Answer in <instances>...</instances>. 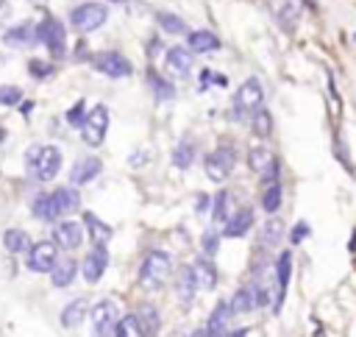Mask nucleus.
<instances>
[{
	"label": "nucleus",
	"mask_w": 356,
	"mask_h": 337,
	"mask_svg": "<svg viewBox=\"0 0 356 337\" xmlns=\"http://www.w3.org/2000/svg\"><path fill=\"white\" fill-rule=\"evenodd\" d=\"M117 320H120V312H117V304L114 301H100V304L92 306V329H95V337H111Z\"/></svg>",
	"instance_id": "1a4fd4ad"
},
{
	"label": "nucleus",
	"mask_w": 356,
	"mask_h": 337,
	"mask_svg": "<svg viewBox=\"0 0 356 337\" xmlns=\"http://www.w3.org/2000/svg\"><path fill=\"white\" fill-rule=\"evenodd\" d=\"M8 11H11V6H8V3H6V0H0V19H3V17H6V14H8Z\"/></svg>",
	"instance_id": "a18cd8bd"
},
{
	"label": "nucleus",
	"mask_w": 356,
	"mask_h": 337,
	"mask_svg": "<svg viewBox=\"0 0 356 337\" xmlns=\"http://www.w3.org/2000/svg\"><path fill=\"white\" fill-rule=\"evenodd\" d=\"M50 64H44V61H31V75H39V78H44V75H50Z\"/></svg>",
	"instance_id": "a19ab883"
},
{
	"label": "nucleus",
	"mask_w": 356,
	"mask_h": 337,
	"mask_svg": "<svg viewBox=\"0 0 356 337\" xmlns=\"http://www.w3.org/2000/svg\"><path fill=\"white\" fill-rule=\"evenodd\" d=\"M22 100V92L17 86H0V103L3 106H14Z\"/></svg>",
	"instance_id": "58836bf2"
},
{
	"label": "nucleus",
	"mask_w": 356,
	"mask_h": 337,
	"mask_svg": "<svg viewBox=\"0 0 356 337\" xmlns=\"http://www.w3.org/2000/svg\"><path fill=\"white\" fill-rule=\"evenodd\" d=\"M78 203H81L78 192H75L72 187H61V189H56V192H50V195H36L31 209H33V214H36L39 220H56V217H61V214L75 212Z\"/></svg>",
	"instance_id": "f257e3e1"
},
{
	"label": "nucleus",
	"mask_w": 356,
	"mask_h": 337,
	"mask_svg": "<svg viewBox=\"0 0 356 337\" xmlns=\"http://www.w3.org/2000/svg\"><path fill=\"white\" fill-rule=\"evenodd\" d=\"M83 117H86V114H83V103L78 100V103L70 109V114H67V123H70V125H81V123H83Z\"/></svg>",
	"instance_id": "ea45409f"
},
{
	"label": "nucleus",
	"mask_w": 356,
	"mask_h": 337,
	"mask_svg": "<svg viewBox=\"0 0 356 337\" xmlns=\"http://www.w3.org/2000/svg\"><path fill=\"white\" fill-rule=\"evenodd\" d=\"M228 318H231V309H228V304H222V301H220V304L214 306V312H211L209 323L203 326L206 337H222V329H225Z\"/></svg>",
	"instance_id": "6ab92c4d"
},
{
	"label": "nucleus",
	"mask_w": 356,
	"mask_h": 337,
	"mask_svg": "<svg viewBox=\"0 0 356 337\" xmlns=\"http://www.w3.org/2000/svg\"><path fill=\"white\" fill-rule=\"evenodd\" d=\"M114 337H147V331L142 329V323H139L136 315H125V318L117 320V326H114Z\"/></svg>",
	"instance_id": "393cba45"
},
{
	"label": "nucleus",
	"mask_w": 356,
	"mask_h": 337,
	"mask_svg": "<svg viewBox=\"0 0 356 337\" xmlns=\"http://www.w3.org/2000/svg\"><path fill=\"white\" fill-rule=\"evenodd\" d=\"M36 39L58 58V56H64V50H67V31H64V25L56 19V17H44L39 25H36Z\"/></svg>",
	"instance_id": "423d86ee"
},
{
	"label": "nucleus",
	"mask_w": 356,
	"mask_h": 337,
	"mask_svg": "<svg viewBox=\"0 0 356 337\" xmlns=\"http://www.w3.org/2000/svg\"><path fill=\"white\" fill-rule=\"evenodd\" d=\"M83 223H86V228H89V234H92V242H95V245H106V242L111 240V226H106L103 220H97L92 212H86V214H83Z\"/></svg>",
	"instance_id": "5701e85b"
},
{
	"label": "nucleus",
	"mask_w": 356,
	"mask_h": 337,
	"mask_svg": "<svg viewBox=\"0 0 356 337\" xmlns=\"http://www.w3.org/2000/svg\"><path fill=\"white\" fill-rule=\"evenodd\" d=\"M106 131H108V109L106 106H95L81 123V136H83L86 145L97 148L106 139Z\"/></svg>",
	"instance_id": "0eeeda50"
},
{
	"label": "nucleus",
	"mask_w": 356,
	"mask_h": 337,
	"mask_svg": "<svg viewBox=\"0 0 356 337\" xmlns=\"http://www.w3.org/2000/svg\"><path fill=\"white\" fill-rule=\"evenodd\" d=\"M164 67H167L170 75H175V78H186L189 70H192V50H189V47H178V45L170 47L167 56H164Z\"/></svg>",
	"instance_id": "f8f14e48"
},
{
	"label": "nucleus",
	"mask_w": 356,
	"mask_h": 337,
	"mask_svg": "<svg viewBox=\"0 0 356 337\" xmlns=\"http://www.w3.org/2000/svg\"><path fill=\"white\" fill-rule=\"evenodd\" d=\"M159 50H161V42H159V39H153V42H150V53H159Z\"/></svg>",
	"instance_id": "de8ad7c7"
},
{
	"label": "nucleus",
	"mask_w": 356,
	"mask_h": 337,
	"mask_svg": "<svg viewBox=\"0 0 356 337\" xmlns=\"http://www.w3.org/2000/svg\"><path fill=\"white\" fill-rule=\"evenodd\" d=\"M106 19H108V8H106L103 3H81V6H75L72 14H70V22H72L75 31H81V33L97 31L100 25H106Z\"/></svg>",
	"instance_id": "39448f33"
},
{
	"label": "nucleus",
	"mask_w": 356,
	"mask_h": 337,
	"mask_svg": "<svg viewBox=\"0 0 356 337\" xmlns=\"http://www.w3.org/2000/svg\"><path fill=\"white\" fill-rule=\"evenodd\" d=\"M211 78H214V84H217V86H225V84H228V78H225V75H211Z\"/></svg>",
	"instance_id": "49530a36"
},
{
	"label": "nucleus",
	"mask_w": 356,
	"mask_h": 337,
	"mask_svg": "<svg viewBox=\"0 0 356 337\" xmlns=\"http://www.w3.org/2000/svg\"><path fill=\"white\" fill-rule=\"evenodd\" d=\"M264 100V89L259 78H245L234 95V120H242L245 114H253Z\"/></svg>",
	"instance_id": "20e7f679"
},
{
	"label": "nucleus",
	"mask_w": 356,
	"mask_h": 337,
	"mask_svg": "<svg viewBox=\"0 0 356 337\" xmlns=\"http://www.w3.org/2000/svg\"><path fill=\"white\" fill-rule=\"evenodd\" d=\"M25 164L36 181H50L61 170V150L56 145H33L25 153Z\"/></svg>",
	"instance_id": "f03ea898"
},
{
	"label": "nucleus",
	"mask_w": 356,
	"mask_h": 337,
	"mask_svg": "<svg viewBox=\"0 0 356 337\" xmlns=\"http://www.w3.org/2000/svg\"><path fill=\"white\" fill-rule=\"evenodd\" d=\"M209 201H211V198H209L206 192H200L197 201H195V212H206V209H209Z\"/></svg>",
	"instance_id": "37998d69"
},
{
	"label": "nucleus",
	"mask_w": 356,
	"mask_h": 337,
	"mask_svg": "<svg viewBox=\"0 0 356 337\" xmlns=\"http://www.w3.org/2000/svg\"><path fill=\"white\" fill-rule=\"evenodd\" d=\"M281 201H284V189H281V184H278V181L267 184V189H264V195H261V209H264L267 214H273V212L281 209Z\"/></svg>",
	"instance_id": "bb28decb"
},
{
	"label": "nucleus",
	"mask_w": 356,
	"mask_h": 337,
	"mask_svg": "<svg viewBox=\"0 0 356 337\" xmlns=\"http://www.w3.org/2000/svg\"><path fill=\"white\" fill-rule=\"evenodd\" d=\"M3 39H6V45L22 47V45H28V42H33V39H36V25H33V22H22V25H17V28L6 31V33H3Z\"/></svg>",
	"instance_id": "412c9836"
},
{
	"label": "nucleus",
	"mask_w": 356,
	"mask_h": 337,
	"mask_svg": "<svg viewBox=\"0 0 356 337\" xmlns=\"http://www.w3.org/2000/svg\"><path fill=\"white\" fill-rule=\"evenodd\" d=\"M136 318H139V323H142V329H145V331H156V329H159V312H156V306L145 304V306H142V312H139Z\"/></svg>",
	"instance_id": "c9c22d12"
},
{
	"label": "nucleus",
	"mask_w": 356,
	"mask_h": 337,
	"mask_svg": "<svg viewBox=\"0 0 356 337\" xmlns=\"http://www.w3.org/2000/svg\"><path fill=\"white\" fill-rule=\"evenodd\" d=\"M250 226H253V209H248V206H245V209H239L234 217H228V220H225L222 234H225V237H242Z\"/></svg>",
	"instance_id": "a211bd4d"
},
{
	"label": "nucleus",
	"mask_w": 356,
	"mask_h": 337,
	"mask_svg": "<svg viewBox=\"0 0 356 337\" xmlns=\"http://www.w3.org/2000/svg\"><path fill=\"white\" fill-rule=\"evenodd\" d=\"M253 306H256V295H253V287H242V290H236V292H234V298H231V304H228L231 315H242V312H250Z\"/></svg>",
	"instance_id": "b1692460"
},
{
	"label": "nucleus",
	"mask_w": 356,
	"mask_h": 337,
	"mask_svg": "<svg viewBox=\"0 0 356 337\" xmlns=\"http://www.w3.org/2000/svg\"><path fill=\"white\" fill-rule=\"evenodd\" d=\"M353 39H356V33H353Z\"/></svg>",
	"instance_id": "3c124183"
},
{
	"label": "nucleus",
	"mask_w": 356,
	"mask_h": 337,
	"mask_svg": "<svg viewBox=\"0 0 356 337\" xmlns=\"http://www.w3.org/2000/svg\"><path fill=\"white\" fill-rule=\"evenodd\" d=\"M75 270H78V265L72 262V259H61V262H56L53 265V287H67L72 279H75Z\"/></svg>",
	"instance_id": "a878e982"
},
{
	"label": "nucleus",
	"mask_w": 356,
	"mask_h": 337,
	"mask_svg": "<svg viewBox=\"0 0 356 337\" xmlns=\"http://www.w3.org/2000/svg\"><path fill=\"white\" fill-rule=\"evenodd\" d=\"M281 234H284V223L281 220H267V226H264V245L281 242Z\"/></svg>",
	"instance_id": "4c0bfd02"
},
{
	"label": "nucleus",
	"mask_w": 356,
	"mask_h": 337,
	"mask_svg": "<svg viewBox=\"0 0 356 337\" xmlns=\"http://www.w3.org/2000/svg\"><path fill=\"white\" fill-rule=\"evenodd\" d=\"M234 164H236V153H234V148L220 145V148H214V150L206 156V175H209L211 181L220 184V181H225V178L231 175Z\"/></svg>",
	"instance_id": "6e6552de"
},
{
	"label": "nucleus",
	"mask_w": 356,
	"mask_h": 337,
	"mask_svg": "<svg viewBox=\"0 0 356 337\" xmlns=\"http://www.w3.org/2000/svg\"><path fill=\"white\" fill-rule=\"evenodd\" d=\"M172 273V259L170 253L164 251H150L142 262V270H139V284L145 290H159Z\"/></svg>",
	"instance_id": "7ed1b4c3"
},
{
	"label": "nucleus",
	"mask_w": 356,
	"mask_h": 337,
	"mask_svg": "<svg viewBox=\"0 0 356 337\" xmlns=\"http://www.w3.org/2000/svg\"><path fill=\"white\" fill-rule=\"evenodd\" d=\"M95 70L103 72V75H108V78H125V75H131L134 67H131V61L122 53L106 50V53H97L95 56Z\"/></svg>",
	"instance_id": "9d476101"
},
{
	"label": "nucleus",
	"mask_w": 356,
	"mask_h": 337,
	"mask_svg": "<svg viewBox=\"0 0 356 337\" xmlns=\"http://www.w3.org/2000/svg\"><path fill=\"white\" fill-rule=\"evenodd\" d=\"M192 337H206V331H203V329H195V334H192Z\"/></svg>",
	"instance_id": "8fccbe9b"
},
{
	"label": "nucleus",
	"mask_w": 356,
	"mask_h": 337,
	"mask_svg": "<svg viewBox=\"0 0 356 337\" xmlns=\"http://www.w3.org/2000/svg\"><path fill=\"white\" fill-rule=\"evenodd\" d=\"M150 86H153L156 100H172L175 97V86L170 81H164L161 75H156V72H150Z\"/></svg>",
	"instance_id": "72a5a7b5"
},
{
	"label": "nucleus",
	"mask_w": 356,
	"mask_h": 337,
	"mask_svg": "<svg viewBox=\"0 0 356 337\" xmlns=\"http://www.w3.org/2000/svg\"><path fill=\"white\" fill-rule=\"evenodd\" d=\"M106 265H108L106 245H95V251L83 259V279H86V281H97V279L106 273Z\"/></svg>",
	"instance_id": "2eb2a0df"
},
{
	"label": "nucleus",
	"mask_w": 356,
	"mask_h": 337,
	"mask_svg": "<svg viewBox=\"0 0 356 337\" xmlns=\"http://www.w3.org/2000/svg\"><path fill=\"white\" fill-rule=\"evenodd\" d=\"M214 223H225L228 220V192H220L214 195V214H211Z\"/></svg>",
	"instance_id": "e433bc0d"
},
{
	"label": "nucleus",
	"mask_w": 356,
	"mask_h": 337,
	"mask_svg": "<svg viewBox=\"0 0 356 337\" xmlns=\"http://www.w3.org/2000/svg\"><path fill=\"white\" fill-rule=\"evenodd\" d=\"M270 162H273V156H270V150H267V148H250V153H248V164H250V170L261 173Z\"/></svg>",
	"instance_id": "f704fd0d"
},
{
	"label": "nucleus",
	"mask_w": 356,
	"mask_h": 337,
	"mask_svg": "<svg viewBox=\"0 0 356 337\" xmlns=\"http://www.w3.org/2000/svg\"><path fill=\"white\" fill-rule=\"evenodd\" d=\"M298 19H300V8H298V3L286 0V3L281 6V11H278V25H281L284 31H295Z\"/></svg>",
	"instance_id": "c85d7f7f"
},
{
	"label": "nucleus",
	"mask_w": 356,
	"mask_h": 337,
	"mask_svg": "<svg viewBox=\"0 0 356 337\" xmlns=\"http://www.w3.org/2000/svg\"><path fill=\"white\" fill-rule=\"evenodd\" d=\"M100 170H103L100 159H95V156L78 159V162L72 164V170H70V181H72V184H89L95 175H100Z\"/></svg>",
	"instance_id": "4468645a"
},
{
	"label": "nucleus",
	"mask_w": 356,
	"mask_h": 337,
	"mask_svg": "<svg viewBox=\"0 0 356 337\" xmlns=\"http://www.w3.org/2000/svg\"><path fill=\"white\" fill-rule=\"evenodd\" d=\"M192 162H195V142H192V139L178 142V148L172 150V164L181 167V170H186Z\"/></svg>",
	"instance_id": "cd10ccee"
},
{
	"label": "nucleus",
	"mask_w": 356,
	"mask_h": 337,
	"mask_svg": "<svg viewBox=\"0 0 356 337\" xmlns=\"http://www.w3.org/2000/svg\"><path fill=\"white\" fill-rule=\"evenodd\" d=\"M58 262V251L53 242H36L28 248V267L36 273H47L53 270V265Z\"/></svg>",
	"instance_id": "9b49d317"
},
{
	"label": "nucleus",
	"mask_w": 356,
	"mask_h": 337,
	"mask_svg": "<svg viewBox=\"0 0 356 337\" xmlns=\"http://www.w3.org/2000/svg\"><path fill=\"white\" fill-rule=\"evenodd\" d=\"M178 298L181 301H192L195 298V292H197V284H195V276H192V270L189 267H184L181 270V276H178Z\"/></svg>",
	"instance_id": "2f4dec72"
},
{
	"label": "nucleus",
	"mask_w": 356,
	"mask_h": 337,
	"mask_svg": "<svg viewBox=\"0 0 356 337\" xmlns=\"http://www.w3.org/2000/svg\"><path fill=\"white\" fill-rule=\"evenodd\" d=\"M189 270L195 276L197 290H214L217 287V267L209 259H197L195 265H189Z\"/></svg>",
	"instance_id": "dca6fc26"
},
{
	"label": "nucleus",
	"mask_w": 356,
	"mask_h": 337,
	"mask_svg": "<svg viewBox=\"0 0 356 337\" xmlns=\"http://www.w3.org/2000/svg\"><path fill=\"white\" fill-rule=\"evenodd\" d=\"M86 309H89V304H86L83 298H78V301H70V304L64 306V312H61V323H64L67 329H75V326H81V320L86 318Z\"/></svg>",
	"instance_id": "4be33fe9"
},
{
	"label": "nucleus",
	"mask_w": 356,
	"mask_h": 337,
	"mask_svg": "<svg viewBox=\"0 0 356 337\" xmlns=\"http://www.w3.org/2000/svg\"><path fill=\"white\" fill-rule=\"evenodd\" d=\"M225 337H248V331H245V329H236V331H231V334H225Z\"/></svg>",
	"instance_id": "09e8293b"
},
{
	"label": "nucleus",
	"mask_w": 356,
	"mask_h": 337,
	"mask_svg": "<svg viewBox=\"0 0 356 337\" xmlns=\"http://www.w3.org/2000/svg\"><path fill=\"white\" fill-rule=\"evenodd\" d=\"M306 234H309V226H306V223H298V226L292 228V242H300Z\"/></svg>",
	"instance_id": "79ce46f5"
},
{
	"label": "nucleus",
	"mask_w": 356,
	"mask_h": 337,
	"mask_svg": "<svg viewBox=\"0 0 356 337\" xmlns=\"http://www.w3.org/2000/svg\"><path fill=\"white\" fill-rule=\"evenodd\" d=\"M275 270H278V298H275V312H278V309H281V304H284L286 284H289V270H292V256H289V251H284V253L278 256Z\"/></svg>",
	"instance_id": "aec40b11"
},
{
	"label": "nucleus",
	"mask_w": 356,
	"mask_h": 337,
	"mask_svg": "<svg viewBox=\"0 0 356 337\" xmlns=\"http://www.w3.org/2000/svg\"><path fill=\"white\" fill-rule=\"evenodd\" d=\"M53 240H56V245H58V248L72 251V248H78V245H81L83 231H81V226H78V223L64 220V223H58V226L53 228Z\"/></svg>",
	"instance_id": "ddd939ff"
},
{
	"label": "nucleus",
	"mask_w": 356,
	"mask_h": 337,
	"mask_svg": "<svg viewBox=\"0 0 356 337\" xmlns=\"http://www.w3.org/2000/svg\"><path fill=\"white\" fill-rule=\"evenodd\" d=\"M189 50L192 53H214V50H220V39H217V33H211V31H192L189 33Z\"/></svg>",
	"instance_id": "f3484780"
},
{
	"label": "nucleus",
	"mask_w": 356,
	"mask_h": 337,
	"mask_svg": "<svg viewBox=\"0 0 356 337\" xmlns=\"http://www.w3.org/2000/svg\"><path fill=\"white\" fill-rule=\"evenodd\" d=\"M3 242H6V248H8L11 253H22V251H28V248H31V237H28L25 231H19V228L6 231Z\"/></svg>",
	"instance_id": "c756f323"
},
{
	"label": "nucleus",
	"mask_w": 356,
	"mask_h": 337,
	"mask_svg": "<svg viewBox=\"0 0 356 337\" xmlns=\"http://www.w3.org/2000/svg\"><path fill=\"white\" fill-rule=\"evenodd\" d=\"M156 22H159L161 31H167V33H184V31H186V22H184L178 14H170V11H159V14H156Z\"/></svg>",
	"instance_id": "473e14b6"
},
{
	"label": "nucleus",
	"mask_w": 356,
	"mask_h": 337,
	"mask_svg": "<svg viewBox=\"0 0 356 337\" xmlns=\"http://www.w3.org/2000/svg\"><path fill=\"white\" fill-rule=\"evenodd\" d=\"M203 248H206V253H214V251H217V234H206Z\"/></svg>",
	"instance_id": "c03bdc74"
},
{
	"label": "nucleus",
	"mask_w": 356,
	"mask_h": 337,
	"mask_svg": "<svg viewBox=\"0 0 356 337\" xmlns=\"http://www.w3.org/2000/svg\"><path fill=\"white\" fill-rule=\"evenodd\" d=\"M250 117H253V120H250V128H253V134H256V136H267V134L273 131V117H270V111H267V109H261V106H259Z\"/></svg>",
	"instance_id": "7c9ffc66"
}]
</instances>
